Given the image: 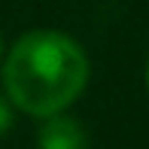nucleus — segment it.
<instances>
[{
  "label": "nucleus",
  "instance_id": "f257e3e1",
  "mask_svg": "<svg viewBox=\"0 0 149 149\" xmlns=\"http://www.w3.org/2000/svg\"><path fill=\"white\" fill-rule=\"evenodd\" d=\"M88 85V58L82 46L61 31L40 28L6 52L3 91L15 110L37 119L64 113Z\"/></svg>",
  "mask_w": 149,
  "mask_h": 149
},
{
  "label": "nucleus",
  "instance_id": "f03ea898",
  "mask_svg": "<svg viewBox=\"0 0 149 149\" xmlns=\"http://www.w3.org/2000/svg\"><path fill=\"white\" fill-rule=\"evenodd\" d=\"M40 149H88V134L70 116H49L37 134Z\"/></svg>",
  "mask_w": 149,
  "mask_h": 149
},
{
  "label": "nucleus",
  "instance_id": "7ed1b4c3",
  "mask_svg": "<svg viewBox=\"0 0 149 149\" xmlns=\"http://www.w3.org/2000/svg\"><path fill=\"white\" fill-rule=\"evenodd\" d=\"M12 110H15V107L9 104V97L0 94V134H6L12 128Z\"/></svg>",
  "mask_w": 149,
  "mask_h": 149
},
{
  "label": "nucleus",
  "instance_id": "20e7f679",
  "mask_svg": "<svg viewBox=\"0 0 149 149\" xmlns=\"http://www.w3.org/2000/svg\"><path fill=\"white\" fill-rule=\"evenodd\" d=\"M0 58H3V33H0Z\"/></svg>",
  "mask_w": 149,
  "mask_h": 149
},
{
  "label": "nucleus",
  "instance_id": "39448f33",
  "mask_svg": "<svg viewBox=\"0 0 149 149\" xmlns=\"http://www.w3.org/2000/svg\"><path fill=\"white\" fill-rule=\"evenodd\" d=\"M146 88H149V67H146Z\"/></svg>",
  "mask_w": 149,
  "mask_h": 149
}]
</instances>
